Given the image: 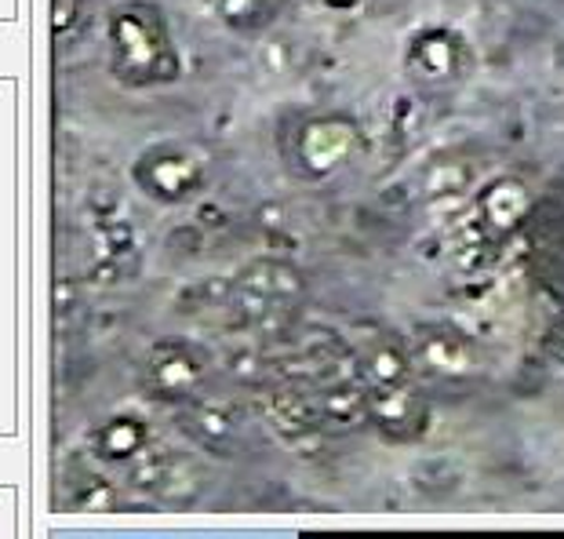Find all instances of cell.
<instances>
[{
	"mask_svg": "<svg viewBox=\"0 0 564 539\" xmlns=\"http://www.w3.org/2000/svg\"><path fill=\"white\" fill-rule=\"evenodd\" d=\"M412 357L426 376L434 379H470L481 373V354L477 343L463 328L448 321H426L412 335Z\"/></svg>",
	"mask_w": 564,
	"mask_h": 539,
	"instance_id": "6",
	"label": "cell"
},
{
	"mask_svg": "<svg viewBox=\"0 0 564 539\" xmlns=\"http://www.w3.org/2000/svg\"><path fill=\"white\" fill-rule=\"evenodd\" d=\"M131 186L153 205H186L189 197L204 186L208 161L194 142L164 139L150 142L147 150L131 161Z\"/></svg>",
	"mask_w": 564,
	"mask_h": 539,
	"instance_id": "3",
	"label": "cell"
},
{
	"mask_svg": "<svg viewBox=\"0 0 564 539\" xmlns=\"http://www.w3.org/2000/svg\"><path fill=\"white\" fill-rule=\"evenodd\" d=\"M69 507H77L84 514H106V510H117L121 507V488L113 482H106V477L91 474L84 477V482L74 488V496H69Z\"/></svg>",
	"mask_w": 564,
	"mask_h": 539,
	"instance_id": "20",
	"label": "cell"
},
{
	"mask_svg": "<svg viewBox=\"0 0 564 539\" xmlns=\"http://www.w3.org/2000/svg\"><path fill=\"white\" fill-rule=\"evenodd\" d=\"M408 74L423 84H452L466 69V41L452 26H426L415 30L404 47Z\"/></svg>",
	"mask_w": 564,
	"mask_h": 539,
	"instance_id": "9",
	"label": "cell"
},
{
	"mask_svg": "<svg viewBox=\"0 0 564 539\" xmlns=\"http://www.w3.org/2000/svg\"><path fill=\"white\" fill-rule=\"evenodd\" d=\"M317 4H324L328 11H357L365 0H317Z\"/></svg>",
	"mask_w": 564,
	"mask_h": 539,
	"instance_id": "23",
	"label": "cell"
},
{
	"mask_svg": "<svg viewBox=\"0 0 564 539\" xmlns=\"http://www.w3.org/2000/svg\"><path fill=\"white\" fill-rule=\"evenodd\" d=\"M430 401L412 382H393V387H368V423L379 430L390 445H415L430 430Z\"/></svg>",
	"mask_w": 564,
	"mask_h": 539,
	"instance_id": "7",
	"label": "cell"
},
{
	"mask_svg": "<svg viewBox=\"0 0 564 539\" xmlns=\"http://www.w3.org/2000/svg\"><path fill=\"white\" fill-rule=\"evenodd\" d=\"M226 368H230V376H234L237 382H251V387H259L262 379L273 376V365H270L259 351H237Z\"/></svg>",
	"mask_w": 564,
	"mask_h": 539,
	"instance_id": "21",
	"label": "cell"
},
{
	"mask_svg": "<svg viewBox=\"0 0 564 539\" xmlns=\"http://www.w3.org/2000/svg\"><path fill=\"white\" fill-rule=\"evenodd\" d=\"M183 430L197 441L200 449L215 456H234L237 441L245 434V419L234 401H189L183 412Z\"/></svg>",
	"mask_w": 564,
	"mask_h": 539,
	"instance_id": "12",
	"label": "cell"
},
{
	"mask_svg": "<svg viewBox=\"0 0 564 539\" xmlns=\"http://www.w3.org/2000/svg\"><path fill=\"white\" fill-rule=\"evenodd\" d=\"M477 183V172L470 161L463 158H441V161H430L423 168V201H452V197H470V190Z\"/></svg>",
	"mask_w": 564,
	"mask_h": 539,
	"instance_id": "18",
	"label": "cell"
},
{
	"mask_svg": "<svg viewBox=\"0 0 564 539\" xmlns=\"http://www.w3.org/2000/svg\"><path fill=\"white\" fill-rule=\"evenodd\" d=\"M444 241H448L452 262L459 270H466V273L488 267L491 251H496V245H502L499 237L485 226L481 212H477L474 205L466 212H459L448 226H444Z\"/></svg>",
	"mask_w": 564,
	"mask_h": 539,
	"instance_id": "15",
	"label": "cell"
},
{
	"mask_svg": "<svg viewBox=\"0 0 564 539\" xmlns=\"http://www.w3.org/2000/svg\"><path fill=\"white\" fill-rule=\"evenodd\" d=\"M474 208L481 212L488 230L499 241H507V237H513L528 223V215H532V190L518 175H491L477 190Z\"/></svg>",
	"mask_w": 564,
	"mask_h": 539,
	"instance_id": "10",
	"label": "cell"
},
{
	"mask_svg": "<svg viewBox=\"0 0 564 539\" xmlns=\"http://www.w3.org/2000/svg\"><path fill=\"white\" fill-rule=\"evenodd\" d=\"M204 379H208V362L194 343L186 339H161L147 354V382L158 398L167 401H194Z\"/></svg>",
	"mask_w": 564,
	"mask_h": 539,
	"instance_id": "8",
	"label": "cell"
},
{
	"mask_svg": "<svg viewBox=\"0 0 564 539\" xmlns=\"http://www.w3.org/2000/svg\"><path fill=\"white\" fill-rule=\"evenodd\" d=\"M317 394V412L328 434H354L357 427L368 423V379H339L324 382Z\"/></svg>",
	"mask_w": 564,
	"mask_h": 539,
	"instance_id": "14",
	"label": "cell"
},
{
	"mask_svg": "<svg viewBox=\"0 0 564 539\" xmlns=\"http://www.w3.org/2000/svg\"><path fill=\"white\" fill-rule=\"evenodd\" d=\"M150 441H153L150 423L139 412H117L91 434L95 456L102 463H117V466H128Z\"/></svg>",
	"mask_w": 564,
	"mask_h": 539,
	"instance_id": "16",
	"label": "cell"
},
{
	"mask_svg": "<svg viewBox=\"0 0 564 539\" xmlns=\"http://www.w3.org/2000/svg\"><path fill=\"white\" fill-rule=\"evenodd\" d=\"M357 150H361V125H357L354 117H346V114L310 117L295 136L299 175L314 179V183L332 179L357 158Z\"/></svg>",
	"mask_w": 564,
	"mask_h": 539,
	"instance_id": "4",
	"label": "cell"
},
{
	"mask_svg": "<svg viewBox=\"0 0 564 539\" xmlns=\"http://www.w3.org/2000/svg\"><path fill=\"white\" fill-rule=\"evenodd\" d=\"M106 44H110V74L124 88H161L183 77L167 15L150 0H124L106 19Z\"/></svg>",
	"mask_w": 564,
	"mask_h": 539,
	"instance_id": "1",
	"label": "cell"
},
{
	"mask_svg": "<svg viewBox=\"0 0 564 539\" xmlns=\"http://www.w3.org/2000/svg\"><path fill=\"white\" fill-rule=\"evenodd\" d=\"M259 409H262V419H267V427L278 434V441H284V445L295 452L321 449L324 434H328L317 412V394L314 387H303V382L278 379L262 394Z\"/></svg>",
	"mask_w": 564,
	"mask_h": 539,
	"instance_id": "5",
	"label": "cell"
},
{
	"mask_svg": "<svg viewBox=\"0 0 564 539\" xmlns=\"http://www.w3.org/2000/svg\"><path fill=\"white\" fill-rule=\"evenodd\" d=\"M361 357V373L368 387H393V382H412L415 379V357L412 346L401 343L393 332L368 328L361 335V346H354Z\"/></svg>",
	"mask_w": 564,
	"mask_h": 539,
	"instance_id": "13",
	"label": "cell"
},
{
	"mask_svg": "<svg viewBox=\"0 0 564 539\" xmlns=\"http://www.w3.org/2000/svg\"><path fill=\"white\" fill-rule=\"evenodd\" d=\"M212 19H219L237 37H262L281 15V0H204Z\"/></svg>",
	"mask_w": 564,
	"mask_h": 539,
	"instance_id": "17",
	"label": "cell"
},
{
	"mask_svg": "<svg viewBox=\"0 0 564 539\" xmlns=\"http://www.w3.org/2000/svg\"><path fill=\"white\" fill-rule=\"evenodd\" d=\"M84 8H88V0H52V30H55V41H66L69 33H77L80 19H84Z\"/></svg>",
	"mask_w": 564,
	"mask_h": 539,
	"instance_id": "22",
	"label": "cell"
},
{
	"mask_svg": "<svg viewBox=\"0 0 564 539\" xmlns=\"http://www.w3.org/2000/svg\"><path fill=\"white\" fill-rule=\"evenodd\" d=\"M306 281L288 259H256L237 270L230 284V310L248 328H273L303 299Z\"/></svg>",
	"mask_w": 564,
	"mask_h": 539,
	"instance_id": "2",
	"label": "cell"
},
{
	"mask_svg": "<svg viewBox=\"0 0 564 539\" xmlns=\"http://www.w3.org/2000/svg\"><path fill=\"white\" fill-rule=\"evenodd\" d=\"M175 463L178 460H175L172 449H164V445H158V441H150V445L124 466V471H128V488L135 496L161 499L167 477H172V471H175Z\"/></svg>",
	"mask_w": 564,
	"mask_h": 539,
	"instance_id": "19",
	"label": "cell"
},
{
	"mask_svg": "<svg viewBox=\"0 0 564 539\" xmlns=\"http://www.w3.org/2000/svg\"><path fill=\"white\" fill-rule=\"evenodd\" d=\"M561 357H564V335H561Z\"/></svg>",
	"mask_w": 564,
	"mask_h": 539,
	"instance_id": "24",
	"label": "cell"
},
{
	"mask_svg": "<svg viewBox=\"0 0 564 539\" xmlns=\"http://www.w3.org/2000/svg\"><path fill=\"white\" fill-rule=\"evenodd\" d=\"M91 248H95V281H121L128 270H135L139 234L124 215H99L91 223Z\"/></svg>",
	"mask_w": 564,
	"mask_h": 539,
	"instance_id": "11",
	"label": "cell"
}]
</instances>
